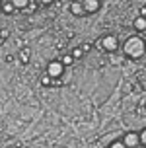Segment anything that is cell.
Returning a JSON list of instances; mask_svg holds the SVG:
<instances>
[{"instance_id": "6da1fadb", "label": "cell", "mask_w": 146, "mask_h": 148, "mask_svg": "<svg viewBox=\"0 0 146 148\" xmlns=\"http://www.w3.org/2000/svg\"><path fill=\"white\" fill-rule=\"evenodd\" d=\"M123 51H125V55H127L129 59H140V57L144 55V51H146V43L140 39V37L132 35V37H129V39L125 41Z\"/></svg>"}, {"instance_id": "7a4b0ae2", "label": "cell", "mask_w": 146, "mask_h": 148, "mask_svg": "<svg viewBox=\"0 0 146 148\" xmlns=\"http://www.w3.org/2000/svg\"><path fill=\"white\" fill-rule=\"evenodd\" d=\"M99 41H101V49H105L107 53H115L119 49V39L115 35H105Z\"/></svg>"}, {"instance_id": "3957f363", "label": "cell", "mask_w": 146, "mask_h": 148, "mask_svg": "<svg viewBox=\"0 0 146 148\" xmlns=\"http://www.w3.org/2000/svg\"><path fill=\"white\" fill-rule=\"evenodd\" d=\"M62 72H64V64H62L60 60H51V62L47 64V74L53 76V78L62 76Z\"/></svg>"}, {"instance_id": "277c9868", "label": "cell", "mask_w": 146, "mask_h": 148, "mask_svg": "<svg viewBox=\"0 0 146 148\" xmlns=\"http://www.w3.org/2000/svg\"><path fill=\"white\" fill-rule=\"evenodd\" d=\"M82 2V6H84V12L86 14H95L97 10H99V0H80Z\"/></svg>"}, {"instance_id": "5b68a950", "label": "cell", "mask_w": 146, "mask_h": 148, "mask_svg": "<svg viewBox=\"0 0 146 148\" xmlns=\"http://www.w3.org/2000/svg\"><path fill=\"white\" fill-rule=\"evenodd\" d=\"M123 142H125V146L134 148V146H138V144H140V136L136 133H127L123 136Z\"/></svg>"}, {"instance_id": "8992f818", "label": "cell", "mask_w": 146, "mask_h": 148, "mask_svg": "<svg viewBox=\"0 0 146 148\" xmlns=\"http://www.w3.org/2000/svg\"><path fill=\"white\" fill-rule=\"evenodd\" d=\"M70 12H72L74 16H78V18H84V16H86L82 2H70Z\"/></svg>"}, {"instance_id": "52a82bcc", "label": "cell", "mask_w": 146, "mask_h": 148, "mask_svg": "<svg viewBox=\"0 0 146 148\" xmlns=\"http://www.w3.org/2000/svg\"><path fill=\"white\" fill-rule=\"evenodd\" d=\"M134 29L146 31V18L144 16H136V18H134Z\"/></svg>"}, {"instance_id": "ba28073f", "label": "cell", "mask_w": 146, "mask_h": 148, "mask_svg": "<svg viewBox=\"0 0 146 148\" xmlns=\"http://www.w3.org/2000/svg\"><path fill=\"white\" fill-rule=\"evenodd\" d=\"M12 4L16 6V10H25L29 4V0H12Z\"/></svg>"}, {"instance_id": "9c48e42d", "label": "cell", "mask_w": 146, "mask_h": 148, "mask_svg": "<svg viewBox=\"0 0 146 148\" xmlns=\"http://www.w3.org/2000/svg\"><path fill=\"white\" fill-rule=\"evenodd\" d=\"M29 55H31V51H29L27 47H23L22 51H20V60H22L23 64H25V62H27V60H29Z\"/></svg>"}, {"instance_id": "30bf717a", "label": "cell", "mask_w": 146, "mask_h": 148, "mask_svg": "<svg viewBox=\"0 0 146 148\" xmlns=\"http://www.w3.org/2000/svg\"><path fill=\"white\" fill-rule=\"evenodd\" d=\"M41 84L43 86H53V84H57V80H53V76H49V74H45V76H41Z\"/></svg>"}, {"instance_id": "8fae6325", "label": "cell", "mask_w": 146, "mask_h": 148, "mask_svg": "<svg viewBox=\"0 0 146 148\" xmlns=\"http://www.w3.org/2000/svg\"><path fill=\"white\" fill-rule=\"evenodd\" d=\"M82 57H84V49H82V47H74L72 59H82Z\"/></svg>"}, {"instance_id": "7c38bea8", "label": "cell", "mask_w": 146, "mask_h": 148, "mask_svg": "<svg viewBox=\"0 0 146 148\" xmlns=\"http://www.w3.org/2000/svg\"><path fill=\"white\" fill-rule=\"evenodd\" d=\"M37 4H39V2H35V0H29V4H27V8H25V12H27V14H33V12H35V8H37Z\"/></svg>"}, {"instance_id": "4fadbf2b", "label": "cell", "mask_w": 146, "mask_h": 148, "mask_svg": "<svg viewBox=\"0 0 146 148\" xmlns=\"http://www.w3.org/2000/svg\"><path fill=\"white\" fill-rule=\"evenodd\" d=\"M60 62H62L64 66H70V64H72V62H74L72 55H66V57H62V60H60Z\"/></svg>"}, {"instance_id": "5bb4252c", "label": "cell", "mask_w": 146, "mask_h": 148, "mask_svg": "<svg viewBox=\"0 0 146 148\" xmlns=\"http://www.w3.org/2000/svg\"><path fill=\"white\" fill-rule=\"evenodd\" d=\"M109 146H111V148H127V146H125V142H123V140H115V142H111Z\"/></svg>"}, {"instance_id": "9a60e30c", "label": "cell", "mask_w": 146, "mask_h": 148, "mask_svg": "<svg viewBox=\"0 0 146 148\" xmlns=\"http://www.w3.org/2000/svg\"><path fill=\"white\" fill-rule=\"evenodd\" d=\"M138 136H140V144H142V146H146V129L138 134Z\"/></svg>"}, {"instance_id": "2e32d148", "label": "cell", "mask_w": 146, "mask_h": 148, "mask_svg": "<svg viewBox=\"0 0 146 148\" xmlns=\"http://www.w3.org/2000/svg\"><path fill=\"white\" fill-rule=\"evenodd\" d=\"M41 6H49V4H53V0H37Z\"/></svg>"}, {"instance_id": "e0dca14e", "label": "cell", "mask_w": 146, "mask_h": 148, "mask_svg": "<svg viewBox=\"0 0 146 148\" xmlns=\"http://www.w3.org/2000/svg\"><path fill=\"white\" fill-rule=\"evenodd\" d=\"M0 37H2V39H6V37H8V29H2V31H0Z\"/></svg>"}, {"instance_id": "ac0fdd59", "label": "cell", "mask_w": 146, "mask_h": 148, "mask_svg": "<svg viewBox=\"0 0 146 148\" xmlns=\"http://www.w3.org/2000/svg\"><path fill=\"white\" fill-rule=\"evenodd\" d=\"M140 16H144V18H146V6L140 8Z\"/></svg>"}, {"instance_id": "d6986e66", "label": "cell", "mask_w": 146, "mask_h": 148, "mask_svg": "<svg viewBox=\"0 0 146 148\" xmlns=\"http://www.w3.org/2000/svg\"><path fill=\"white\" fill-rule=\"evenodd\" d=\"M2 41H4V39H2V37H0V45H2Z\"/></svg>"}, {"instance_id": "ffe728a7", "label": "cell", "mask_w": 146, "mask_h": 148, "mask_svg": "<svg viewBox=\"0 0 146 148\" xmlns=\"http://www.w3.org/2000/svg\"><path fill=\"white\" fill-rule=\"evenodd\" d=\"M70 2H80V0H70Z\"/></svg>"}]
</instances>
